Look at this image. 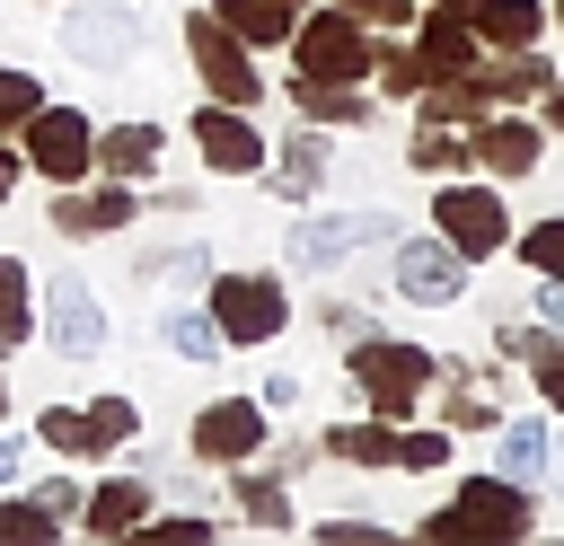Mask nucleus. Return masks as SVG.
<instances>
[{
	"label": "nucleus",
	"mask_w": 564,
	"mask_h": 546,
	"mask_svg": "<svg viewBox=\"0 0 564 546\" xmlns=\"http://www.w3.org/2000/svg\"><path fill=\"white\" fill-rule=\"evenodd\" d=\"M203 291H212L203 308L220 317V335H229V343H247V352H256V343H273V335L291 326V291H282L273 273H212Z\"/></svg>",
	"instance_id": "39448f33"
},
{
	"label": "nucleus",
	"mask_w": 564,
	"mask_h": 546,
	"mask_svg": "<svg viewBox=\"0 0 564 546\" xmlns=\"http://www.w3.org/2000/svg\"><path fill=\"white\" fill-rule=\"evenodd\" d=\"M88 423H97V440H106V449H123V440L141 432V405H132V396H97V405H88Z\"/></svg>",
	"instance_id": "72a5a7b5"
},
{
	"label": "nucleus",
	"mask_w": 564,
	"mask_h": 546,
	"mask_svg": "<svg viewBox=\"0 0 564 546\" xmlns=\"http://www.w3.org/2000/svg\"><path fill=\"white\" fill-rule=\"evenodd\" d=\"M194 150H203L212 176H264V132L247 123V106L203 97V106H194Z\"/></svg>",
	"instance_id": "9b49d317"
},
{
	"label": "nucleus",
	"mask_w": 564,
	"mask_h": 546,
	"mask_svg": "<svg viewBox=\"0 0 564 546\" xmlns=\"http://www.w3.org/2000/svg\"><path fill=\"white\" fill-rule=\"evenodd\" d=\"M18 476H26V440H18V432H0V484H18Z\"/></svg>",
	"instance_id": "a18cd8bd"
},
{
	"label": "nucleus",
	"mask_w": 564,
	"mask_h": 546,
	"mask_svg": "<svg viewBox=\"0 0 564 546\" xmlns=\"http://www.w3.org/2000/svg\"><path fill=\"white\" fill-rule=\"evenodd\" d=\"M317 449H326V458H352V467H397V423H388V414H370V423H335Z\"/></svg>",
	"instance_id": "b1692460"
},
{
	"label": "nucleus",
	"mask_w": 564,
	"mask_h": 546,
	"mask_svg": "<svg viewBox=\"0 0 564 546\" xmlns=\"http://www.w3.org/2000/svg\"><path fill=\"white\" fill-rule=\"evenodd\" d=\"M538 106H546V123L564 132V79H546V97H538Z\"/></svg>",
	"instance_id": "09e8293b"
},
{
	"label": "nucleus",
	"mask_w": 564,
	"mask_h": 546,
	"mask_svg": "<svg viewBox=\"0 0 564 546\" xmlns=\"http://www.w3.org/2000/svg\"><path fill=\"white\" fill-rule=\"evenodd\" d=\"M335 9H352L370 35H388V26H405V18H414V0H335Z\"/></svg>",
	"instance_id": "4c0bfd02"
},
{
	"label": "nucleus",
	"mask_w": 564,
	"mask_h": 546,
	"mask_svg": "<svg viewBox=\"0 0 564 546\" xmlns=\"http://www.w3.org/2000/svg\"><path fill=\"white\" fill-rule=\"evenodd\" d=\"M26 167L53 176V185H79L97 167V123L79 106H35L26 114Z\"/></svg>",
	"instance_id": "1a4fd4ad"
},
{
	"label": "nucleus",
	"mask_w": 564,
	"mask_h": 546,
	"mask_svg": "<svg viewBox=\"0 0 564 546\" xmlns=\"http://www.w3.org/2000/svg\"><path fill=\"white\" fill-rule=\"evenodd\" d=\"M494 423V396H476V387H449V432H485Z\"/></svg>",
	"instance_id": "ea45409f"
},
{
	"label": "nucleus",
	"mask_w": 564,
	"mask_h": 546,
	"mask_svg": "<svg viewBox=\"0 0 564 546\" xmlns=\"http://www.w3.org/2000/svg\"><path fill=\"white\" fill-rule=\"evenodd\" d=\"M238 502H247V528H291V484L282 476H238Z\"/></svg>",
	"instance_id": "7c9ffc66"
},
{
	"label": "nucleus",
	"mask_w": 564,
	"mask_h": 546,
	"mask_svg": "<svg viewBox=\"0 0 564 546\" xmlns=\"http://www.w3.org/2000/svg\"><path fill=\"white\" fill-rule=\"evenodd\" d=\"M18 176H26V150H0V203L18 194Z\"/></svg>",
	"instance_id": "de8ad7c7"
},
{
	"label": "nucleus",
	"mask_w": 564,
	"mask_h": 546,
	"mask_svg": "<svg viewBox=\"0 0 564 546\" xmlns=\"http://www.w3.org/2000/svg\"><path fill=\"white\" fill-rule=\"evenodd\" d=\"M361 247H397V211H308V220H291V238H282V255H291L300 273H326V264H344V255H361Z\"/></svg>",
	"instance_id": "20e7f679"
},
{
	"label": "nucleus",
	"mask_w": 564,
	"mask_h": 546,
	"mask_svg": "<svg viewBox=\"0 0 564 546\" xmlns=\"http://www.w3.org/2000/svg\"><path fill=\"white\" fill-rule=\"evenodd\" d=\"M141 44H150V18L132 0H97V9H70L62 18V53L88 62V70H132Z\"/></svg>",
	"instance_id": "423d86ee"
},
{
	"label": "nucleus",
	"mask_w": 564,
	"mask_h": 546,
	"mask_svg": "<svg viewBox=\"0 0 564 546\" xmlns=\"http://www.w3.org/2000/svg\"><path fill=\"white\" fill-rule=\"evenodd\" d=\"M432 9H458V18H476V9H485V0H432Z\"/></svg>",
	"instance_id": "8fccbe9b"
},
{
	"label": "nucleus",
	"mask_w": 564,
	"mask_h": 546,
	"mask_svg": "<svg viewBox=\"0 0 564 546\" xmlns=\"http://www.w3.org/2000/svg\"><path fill=\"white\" fill-rule=\"evenodd\" d=\"M344 370H352V387L370 396V414H388V423H405V414L423 405V387H432V352H423V343H388V335H361Z\"/></svg>",
	"instance_id": "7ed1b4c3"
},
{
	"label": "nucleus",
	"mask_w": 564,
	"mask_h": 546,
	"mask_svg": "<svg viewBox=\"0 0 564 546\" xmlns=\"http://www.w3.org/2000/svg\"><path fill=\"white\" fill-rule=\"evenodd\" d=\"M546 476H564V440H555V467H546Z\"/></svg>",
	"instance_id": "3c124183"
},
{
	"label": "nucleus",
	"mask_w": 564,
	"mask_h": 546,
	"mask_svg": "<svg viewBox=\"0 0 564 546\" xmlns=\"http://www.w3.org/2000/svg\"><path fill=\"white\" fill-rule=\"evenodd\" d=\"M458 159H467L458 123H414V141H405V167H414V176H449Z\"/></svg>",
	"instance_id": "c85d7f7f"
},
{
	"label": "nucleus",
	"mask_w": 564,
	"mask_h": 546,
	"mask_svg": "<svg viewBox=\"0 0 564 546\" xmlns=\"http://www.w3.org/2000/svg\"><path fill=\"white\" fill-rule=\"evenodd\" d=\"M467 159H476L494 185H511V176H529L546 150H538V123H520V114H476V123H467Z\"/></svg>",
	"instance_id": "4468645a"
},
{
	"label": "nucleus",
	"mask_w": 564,
	"mask_h": 546,
	"mask_svg": "<svg viewBox=\"0 0 564 546\" xmlns=\"http://www.w3.org/2000/svg\"><path fill=\"white\" fill-rule=\"evenodd\" d=\"M132 211H141L132 176H115V185H97V194H79V185H62V194H53V229H62V238H115Z\"/></svg>",
	"instance_id": "2eb2a0df"
},
{
	"label": "nucleus",
	"mask_w": 564,
	"mask_h": 546,
	"mask_svg": "<svg viewBox=\"0 0 564 546\" xmlns=\"http://www.w3.org/2000/svg\"><path fill=\"white\" fill-rule=\"evenodd\" d=\"M141 520H150V467H141V476H106V484L79 502V528H88V537H141Z\"/></svg>",
	"instance_id": "f3484780"
},
{
	"label": "nucleus",
	"mask_w": 564,
	"mask_h": 546,
	"mask_svg": "<svg viewBox=\"0 0 564 546\" xmlns=\"http://www.w3.org/2000/svg\"><path fill=\"white\" fill-rule=\"evenodd\" d=\"M397 299L405 308H449L467 299V255L449 238H397Z\"/></svg>",
	"instance_id": "9d476101"
},
{
	"label": "nucleus",
	"mask_w": 564,
	"mask_h": 546,
	"mask_svg": "<svg viewBox=\"0 0 564 546\" xmlns=\"http://www.w3.org/2000/svg\"><path fill=\"white\" fill-rule=\"evenodd\" d=\"M159 343H167L176 361H220V352H229V335H220L212 308H167V317H159Z\"/></svg>",
	"instance_id": "5701e85b"
},
{
	"label": "nucleus",
	"mask_w": 564,
	"mask_h": 546,
	"mask_svg": "<svg viewBox=\"0 0 564 546\" xmlns=\"http://www.w3.org/2000/svg\"><path fill=\"white\" fill-rule=\"evenodd\" d=\"M212 18H220L229 35H247V44H282V35L300 26V9H291V0H220Z\"/></svg>",
	"instance_id": "393cba45"
},
{
	"label": "nucleus",
	"mask_w": 564,
	"mask_h": 546,
	"mask_svg": "<svg viewBox=\"0 0 564 546\" xmlns=\"http://www.w3.org/2000/svg\"><path fill=\"white\" fill-rule=\"evenodd\" d=\"M326 159H335V150H326L317 132H291V141H282V167L264 159V185H273L282 203H308V194H317V176H326Z\"/></svg>",
	"instance_id": "aec40b11"
},
{
	"label": "nucleus",
	"mask_w": 564,
	"mask_h": 546,
	"mask_svg": "<svg viewBox=\"0 0 564 546\" xmlns=\"http://www.w3.org/2000/svg\"><path fill=\"white\" fill-rule=\"evenodd\" d=\"M291 97H300V114H317V123H370V97H361V88H317V79H291Z\"/></svg>",
	"instance_id": "c756f323"
},
{
	"label": "nucleus",
	"mask_w": 564,
	"mask_h": 546,
	"mask_svg": "<svg viewBox=\"0 0 564 546\" xmlns=\"http://www.w3.org/2000/svg\"><path fill=\"white\" fill-rule=\"evenodd\" d=\"M317 537H326V546H388L397 528H379V520H326Z\"/></svg>",
	"instance_id": "a19ab883"
},
{
	"label": "nucleus",
	"mask_w": 564,
	"mask_h": 546,
	"mask_svg": "<svg viewBox=\"0 0 564 546\" xmlns=\"http://www.w3.org/2000/svg\"><path fill=\"white\" fill-rule=\"evenodd\" d=\"M35 106H44V79L9 62V70H0V132H26V114H35Z\"/></svg>",
	"instance_id": "473e14b6"
},
{
	"label": "nucleus",
	"mask_w": 564,
	"mask_h": 546,
	"mask_svg": "<svg viewBox=\"0 0 564 546\" xmlns=\"http://www.w3.org/2000/svg\"><path fill=\"white\" fill-rule=\"evenodd\" d=\"M97 167L106 176H150L159 167V123L141 114V123H106L97 132Z\"/></svg>",
	"instance_id": "412c9836"
},
{
	"label": "nucleus",
	"mask_w": 564,
	"mask_h": 546,
	"mask_svg": "<svg viewBox=\"0 0 564 546\" xmlns=\"http://www.w3.org/2000/svg\"><path fill=\"white\" fill-rule=\"evenodd\" d=\"M529 308H538V326H564V282H555V273H538V291H529Z\"/></svg>",
	"instance_id": "c03bdc74"
},
{
	"label": "nucleus",
	"mask_w": 564,
	"mask_h": 546,
	"mask_svg": "<svg viewBox=\"0 0 564 546\" xmlns=\"http://www.w3.org/2000/svg\"><path fill=\"white\" fill-rule=\"evenodd\" d=\"M432 220H441V238L476 264V255H502L511 247V211H502V194H494V176L485 185H467V176H449L441 194H432Z\"/></svg>",
	"instance_id": "6e6552de"
},
{
	"label": "nucleus",
	"mask_w": 564,
	"mask_h": 546,
	"mask_svg": "<svg viewBox=\"0 0 564 546\" xmlns=\"http://www.w3.org/2000/svg\"><path fill=\"white\" fill-rule=\"evenodd\" d=\"M494 458H502V476L538 484V476L555 467V432H546L538 414H511V423H494Z\"/></svg>",
	"instance_id": "6ab92c4d"
},
{
	"label": "nucleus",
	"mask_w": 564,
	"mask_h": 546,
	"mask_svg": "<svg viewBox=\"0 0 564 546\" xmlns=\"http://www.w3.org/2000/svg\"><path fill=\"white\" fill-rule=\"evenodd\" d=\"M35 432H44V449H62V458H106V440H97L88 405H44V414H35Z\"/></svg>",
	"instance_id": "bb28decb"
},
{
	"label": "nucleus",
	"mask_w": 564,
	"mask_h": 546,
	"mask_svg": "<svg viewBox=\"0 0 564 546\" xmlns=\"http://www.w3.org/2000/svg\"><path fill=\"white\" fill-rule=\"evenodd\" d=\"M538 396L564 414V335H546V343H538Z\"/></svg>",
	"instance_id": "58836bf2"
},
{
	"label": "nucleus",
	"mask_w": 564,
	"mask_h": 546,
	"mask_svg": "<svg viewBox=\"0 0 564 546\" xmlns=\"http://www.w3.org/2000/svg\"><path fill=\"white\" fill-rule=\"evenodd\" d=\"M256 405H264V414H291V405H300V379H291V370H264Z\"/></svg>",
	"instance_id": "37998d69"
},
{
	"label": "nucleus",
	"mask_w": 564,
	"mask_h": 546,
	"mask_svg": "<svg viewBox=\"0 0 564 546\" xmlns=\"http://www.w3.org/2000/svg\"><path fill=\"white\" fill-rule=\"evenodd\" d=\"M414 97H423V123H476V114H485V88H476V70H467V79H423Z\"/></svg>",
	"instance_id": "cd10ccee"
},
{
	"label": "nucleus",
	"mask_w": 564,
	"mask_h": 546,
	"mask_svg": "<svg viewBox=\"0 0 564 546\" xmlns=\"http://www.w3.org/2000/svg\"><path fill=\"white\" fill-rule=\"evenodd\" d=\"M546 62H538V44H511V53H494V62H476V88H485V106H529V97H546Z\"/></svg>",
	"instance_id": "a211bd4d"
},
{
	"label": "nucleus",
	"mask_w": 564,
	"mask_h": 546,
	"mask_svg": "<svg viewBox=\"0 0 564 546\" xmlns=\"http://www.w3.org/2000/svg\"><path fill=\"white\" fill-rule=\"evenodd\" d=\"M529 484L520 476H467L458 484V502H441L432 520H423V537H529Z\"/></svg>",
	"instance_id": "f03ea898"
},
{
	"label": "nucleus",
	"mask_w": 564,
	"mask_h": 546,
	"mask_svg": "<svg viewBox=\"0 0 564 546\" xmlns=\"http://www.w3.org/2000/svg\"><path fill=\"white\" fill-rule=\"evenodd\" d=\"M449 440H458L449 423L441 432H397V467H449Z\"/></svg>",
	"instance_id": "c9c22d12"
},
{
	"label": "nucleus",
	"mask_w": 564,
	"mask_h": 546,
	"mask_svg": "<svg viewBox=\"0 0 564 546\" xmlns=\"http://www.w3.org/2000/svg\"><path fill=\"white\" fill-rule=\"evenodd\" d=\"M326 326H335V335H352V343H361V335H370V317H361V308H344V299H335V308H326Z\"/></svg>",
	"instance_id": "49530a36"
},
{
	"label": "nucleus",
	"mask_w": 564,
	"mask_h": 546,
	"mask_svg": "<svg viewBox=\"0 0 564 546\" xmlns=\"http://www.w3.org/2000/svg\"><path fill=\"white\" fill-rule=\"evenodd\" d=\"M520 255H529V273H555V282H564V211L538 220V229L520 238Z\"/></svg>",
	"instance_id": "f704fd0d"
},
{
	"label": "nucleus",
	"mask_w": 564,
	"mask_h": 546,
	"mask_svg": "<svg viewBox=\"0 0 564 546\" xmlns=\"http://www.w3.org/2000/svg\"><path fill=\"white\" fill-rule=\"evenodd\" d=\"M370 26L352 18V9H308L300 26H291V79H317V88H352V79H370Z\"/></svg>",
	"instance_id": "f257e3e1"
},
{
	"label": "nucleus",
	"mask_w": 564,
	"mask_h": 546,
	"mask_svg": "<svg viewBox=\"0 0 564 546\" xmlns=\"http://www.w3.org/2000/svg\"><path fill=\"white\" fill-rule=\"evenodd\" d=\"M546 18H564V0H546Z\"/></svg>",
	"instance_id": "603ef678"
},
{
	"label": "nucleus",
	"mask_w": 564,
	"mask_h": 546,
	"mask_svg": "<svg viewBox=\"0 0 564 546\" xmlns=\"http://www.w3.org/2000/svg\"><path fill=\"white\" fill-rule=\"evenodd\" d=\"M185 440H194V458H203V467H247V458L264 449V405H256V396H220V405H203V414H194V432H185Z\"/></svg>",
	"instance_id": "f8f14e48"
},
{
	"label": "nucleus",
	"mask_w": 564,
	"mask_h": 546,
	"mask_svg": "<svg viewBox=\"0 0 564 546\" xmlns=\"http://www.w3.org/2000/svg\"><path fill=\"white\" fill-rule=\"evenodd\" d=\"M0 414H9V379H0Z\"/></svg>",
	"instance_id": "864d4df0"
},
{
	"label": "nucleus",
	"mask_w": 564,
	"mask_h": 546,
	"mask_svg": "<svg viewBox=\"0 0 564 546\" xmlns=\"http://www.w3.org/2000/svg\"><path fill=\"white\" fill-rule=\"evenodd\" d=\"M185 53H194L203 97H220V106H256V97H264V79H256V62H247V35H229L212 9L185 18Z\"/></svg>",
	"instance_id": "0eeeda50"
},
{
	"label": "nucleus",
	"mask_w": 564,
	"mask_h": 546,
	"mask_svg": "<svg viewBox=\"0 0 564 546\" xmlns=\"http://www.w3.org/2000/svg\"><path fill=\"white\" fill-rule=\"evenodd\" d=\"M44 335H53L62 361H97V352H106V308H97V291H88V282H53V291H44Z\"/></svg>",
	"instance_id": "ddd939ff"
},
{
	"label": "nucleus",
	"mask_w": 564,
	"mask_h": 546,
	"mask_svg": "<svg viewBox=\"0 0 564 546\" xmlns=\"http://www.w3.org/2000/svg\"><path fill=\"white\" fill-rule=\"evenodd\" d=\"M35 502H44V511H53V520H62V528H70V520H79V502H88V493H79V484H70V476H53V484H35Z\"/></svg>",
	"instance_id": "79ce46f5"
},
{
	"label": "nucleus",
	"mask_w": 564,
	"mask_h": 546,
	"mask_svg": "<svg viewBox=\"0 0 564 546\" xmlns=\"http://www.w3.org/2000/svg\"><path fill=\"white\" fill-rule=\"evenodd\" d=\"M476 44H485V35H476L458 9H432V18H423V35H414V62H423V79H467V70L485 62Z\"/></svg>",
	"instance_id": "dca6fc26"
},
{
	"label": "nucleus",
	"mask_w": 564,
	"mask_h": 546,
	"mask_svg": "<svg viewBox=\"0 0 564 546\" xmlns=\"http://www.w3.org/2000/svg\"><path fill=\"white\" fill-rule=\"evenodd\" d=\"M467 26H476L494 53H511V44H538V35H546V0H485Z\"/></svg>",
	"instance_id": "4be33fe9"
},
{
	"label": "nucleus",
	"mask_w": 564,
	"mask_h": 546,
	"mask_svg": "<svg viewBox=\"0 0 564 546\" xmlns=\"http://www.w3.org/2000/svg\"><path fill=\"white\" fill-rule=\"evenodd\" d=\"M26 335H35V273L26 255L0 247V343H26Z\"/></svg>",
	"instance_id": "a878e982"
},
{
	"label": "nucleus",
	"mask_w": 564,
	"mask_h": 546,
	"mask_svg": "<svg viewBox=\"0 0 564 546\" xmlns=\"http://www.w3.org/2000/svg\"><path fill=\"white\" fill-rule=\"evenodd\" d=\"M0 537H18V546H44V537H62V520H53L35 493H18V502H0Z\"/></svg>",
	"instance_id": "2f4dec72"
},
{
	"label": "nucleus",
	"mask_w": 564,
	"mask_h": 546,
	"mask_svg": "<svg viewBox=\"0 0 564 546\" xmlns=\"http://www.w3.org/2000/svg\"><path fill=\"white\" fill-rule=\"evenodd\" d=\"M370 79H379V88H388V97H414V88H423V62H414V53H397V44H388V53H379V62H370Z\"/></svg>",
	"instance_id": "e433bc0d"
}]
</instances>
